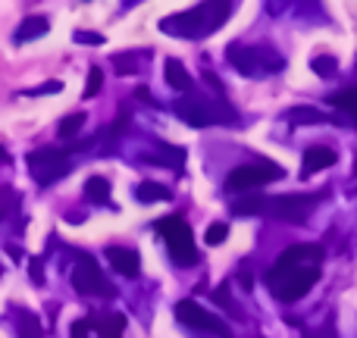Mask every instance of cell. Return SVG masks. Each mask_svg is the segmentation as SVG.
Returning a JSON list of instances; mask_svg holds the SVG:
<instances>
[{
	"instance_id": "1",
	"label": "cell",
	"mask_w": 357,
	"mask_h": 338,
	"mask_svg": "<svg viewBox=\"0 0 357 338\" xmlns=\"http://www.w3.org/2000/svg\"><path fill=\"white\" fill-rule=\"evenodd\" d=\"M320 260L323 251L317 245H291L266 272V285H270L273 298L282 304L304 298L320 279Z\"/></svg>"
},
{
	"instance_id": "2",
	"label": "cell",
	"mask_w": 357,
	"mask_h": 338,
	"mask_svg": "<svg viewBox=\"0 0 357 338\" xmlns=\"http://www.w3.org/2000/svg\"><path fill=\"white\" fill-rule=\"evenodd\" d=\"M229 13H232L229 3H204V6H195L191 13H182V16L163 19L160 29L169 31V35H182V38H204L220 29Z\"/></svg>"
},
{
	"instance_id": "3",
	"label": "cell",
	"mask_w": 357,
	"mask_h": 338,
	"mask_svg": "<svg viewBox=\"0 0 357 338\" xmlns=\"http://www.w3.org/2000/svg\"><path fill=\"white\" fill-rule=\"evenodd\" d=\"M157 232L163 235V241H167V247H169V257H173L178 266L197 263L195 235H191L188 222H185L182 216H163V220L157 222Z\"/></svg>"
},
{
	"instance_id": "4",
	"label": "cell",
	"mask_w": 357,
	"mask_h": 338,
	"mask_svg": "<svg viewBox=\"0 0 357 338\" xmlns=\"http://www.w3.org/2000/svg\"><path fill=\"white\" fill-rule=\"evenodd\" d=\"M226 56L241 75H270L282 72L285 66L282 56H276L270 47H241V44H235V47L226 50Z\"/></svg>"
},
{
	"instance_id": "5",
	"label": "cell",
	"mask_w": 357,
	"mask_h": 338,
	"mask_svg": "<svg viewBox=\"0 0 357 338\" xmlns=\"http://www.w3.org/2000/svg\"><path fill=\"white\" fill-rule=\"evenodd\" d=\"M176 113L195 129H207L213 123H235V110L226 104H210L204 98H182L176 104Z\"/></svg>"
},
{
	"instance_id": "6",
	"label": "cell",
	"mask_w": 357,
	"mask_h": 338,
	"mask_svg": "<svg viewBox=\"0 0 357 338\" xmlns=\"http://www.w3.org/2000/svg\"><path fill=\"white\" fill-rule=\"evenodd\" d=\"M69 148H41V151H31L25 157L29 163V172L38 185H50L56 178H63L69 172V160H66Z\"/></svg>"
},
{
	"instance_id": "7",
	"label": "cell",
	"mask_w": 357,
	"mask_h": 338,
	"mask_svg": "<svg viewBox=\"0 0 357 338\" xmlns=\"http://www.w3.org/2000/svg\"><path fill=\"white\" fill-rule=\"evenodd\" d=\"M282 176H285L282 167H276V163H270V160H257V163L235 167L232 172H229V178H226V188L254 191V188H260V185H270V182H276V178H282Z\"/></svg>"
},
{
	"instance_id": "8",
	"label": "cell",
	"mask_w": 357,
	"mask_h": 338,
	"mask_svg": "<svg viewBox=\"0 0 357 338\" xmlns=\"http://www.w3.org/2000/svg\"><path fill=\"white\" fill-rule=\"evenodd\" d=\"M73 289L88 298H110L113 295V285L107 282L104 272L98 270V260L88 257V254H82L73 270Z\"/></svg>"
},
{
	"instance_id": "9",
	"label": "cell",
	"mask_w": 357,
	"mask_h": 338,
	"mask_svg": "<svg viewBox=\"0 0 357 338\" xmlns=\"http://www.w3.org/2000/svg\"><path fill=\"white\" fill-rule=\"evenodd\" d=\"M323 194H326V191H317V194H289V197H276V201H264V213H273L285 222H304Z\"/></svg>"
},
{
	"instance_id": "10",
	"label": "cell",
	"mask_w": 357,
	"mask_h": 338,
	"mask_svg": "<svg viewBox=\"0 0 357 338\" xmlns=\"http://www.w3.org/2000/svg\"><path fill=\"white\" fill-rule=\"evenodd\" d=\"M176 320L185 323L188 329H197V332L226 335V326H222V320H216L213 314H207V310H204L201 304H195V301H178L176 304Z\"/></svg>"
},
{
	"instance_id": "11",
	"label": "cell",
	"mask_w": 357,
	"mask_h": 338,
	"mask_svg": "<svg viewBox=\"0 0 357 338\" xmlns=\"http://www.w3.org/2000/svg\"><path fill=\"white\" fill-rule=\"evenodd\" d=\"M107 260H110L113 270L129 276V279H138V272H142V260H138V254L129 251V247H110V251H107Z\"/></svg>"
},
{
	"instance_id": "12",
	"label": "cell",
	"mask_w": 357,
	"mask_h": 338,
	"mask_svg": "<svg viewBox=\"0 0 357 338\" xmlns=\"http://www.w3.org/2000/svg\"><path fill=\"white\" fill-rule=\"evenodd\" d=\"M335 163V151L333 148H323V144H314V148L304 151V160H301V176H314L320 169H329Z\"/></svg>"
},
{
	"instance_id": "13",
	"label": "cell",
	"mask_w": 357,
	"mask_h": 338,
	"mask_svg": "<svg viewBox=\"0 0 357 338\" xmlns=\"http://www.w3.org/2000/svg\"><path fill=\"white\" fill-rule=\"evenodd\" d=\"M47 29H50V22H47V16H29L22 25L16 29V44H25V41H31V38H41V35H47Z\"/></svg>"
},
{
	"instance_id": "14",
	"label": "cell",
	"mask_w": 357,
	"mask_h": 338,
	"mask_svg": "<svg viewBox=\"0 0 357 338\" xmlns=\"http://www.w3.org/2000/svg\"><path fill=\"white\" fill-rule=\"evenodd\" d=\"M167 82H169V88H176V91H191V88H195L191 75L185 72V66L178 60H167Z\"/></svg>"
},
{
	"instance_id": "15",
	"label": "cell",
	"mask_w": 357,
	"mask_h": 338,
	"mask_svg": "<svg viewBox=\"0 0 357 338\" xmlns=\"http://www.w3.org/2000/svg\"><path fill=\"white\" fill-rule=\"evenodd\" d=\"M91 326L98 329V332L104 335V338H123L126 316H123V314H113V316H104V320H98V323L91 320Z\"/></svg>"
},
{
	"instance_id": "16",
	"label": "cell",
	"mask_w": 357,
	"mask_h": 338,
	"mask_svg": "<svg viewBox=\"0 0 357 338\" xmlns=\"http://www.w3.org/2000/svg\"><path fill=\"white\" fill-rule=\"evenodd\" d=\"M85 197L91 203H107V197H110V182H107L104 176H91L85 182Z\"/></svg>"
},
{
	"instance_id": "17",
	"label": "cell",
	"mask_w": 357,
	"mask_h": 338,
	"mask_svg": "<svg viewBox=\"0 0 357 338\" xmlns=\"http://www.w3.org/2000/svg\"><path fill=\"white\" fill-rule=\"evenodd\" d=\"M326 113L314 110V107H298V110H289V123L295 125H317V123H326Z\"/></svg>"
},
{
	"instance_id": "18",
	"label": "cell",
	"mask_w": 357,
	"mask_h": 338,
	"mask_svg": "<svg viewBox=\"0 0 357 338\" xmlns=\"http://www.w3.org/2000/svg\"><path fill=\"white\" fill-rule=\"evenodd\" d=\"M329 104L339 107V110L351 113V116L357 119V85L354 88H342V91H335L333 98H329Z\"/></svg>"
},
{
	"instance_id": "19",
	"label": "cell",
	"mask_w": 357,
	"mask_h": 338,
	"mask_svg": "<svg viewBox=\"0 0 357 338\" xmlns=\"http://www.w3.org/2000/svg\"><path fill=\"white\" fill-rule=\"evenodd\" d=\"M169 188H163V185L157 182H142L138 185V201L142 203H154V201H169Z\"/></svg>"
},
{
	"instance_id": "20",
	"label": "cell",
	"mask_w": 357,
	"mask_h": 338,
	"mask_svg": "<svg viewBox=\"0 0 357 338\" xmlns=\"http://www.w3.org/2000/svg\"><path fill=\"white\" fill-rule=\"evenodd\" d=\"M232 213H238V216H248V213H264V197H257V194L238 197V201L232 203Z\"/></svg>"
},
{
	"instance_id": "21",
	"label": "cell",
	"mask_w": 357,
	"mask_h": 338,
	"mask_svg": "<svg viewBox=\"0 0 357 338\" xmlns=\"http://www.w3.org/2000/svg\"><path fill=\"white\" fill-rule=\"evenodd\" d=\"M82 125H85V113H69V116L60 123V129H56V132H60V138H73Z\"/></svg>"
},
{
	"instance_id": "22",
	"label": "cell",
	"mask_w": 357,
	"mask_h": 338,
	"mask_svg": "<svg viewBox=\"0 0 357 338\" xmlns=\"http://www.w3.org/2000/svg\"><path fill=\"white\" fill-rule=\"evenodd\" d=\"M310 66H314V72L320 75V79H329V75H335V69H339V60H335V56H317Z\"/></svg>"
},
{
	"instance_id": "23",
	"label": "cell",
	"mask_w": 357,
	"mask_h": 338,
	"mask_svg": "<svg viewBox=\"0 0 357 338\" xmlns=\"http://www.w3.org/2000/svg\"><path fill=\"white\" fill-rule=\"evenodd\" d=\"M100 88H104V69L91 66V72H88V82H85V98H98Z\"/></svg>"
},
{
	"instance_id": "24",
	"label": "cell",
	"mask_w": 357,
	"mask_h": 338,
	"mask_svg": "<svg viewBox=\"0 0 357 338\" xmlns=\"http://www.w3.org/2000/svg\"><path fill=\"white\" fill-rule=\"evenodd\" d=\"M229 238V226L226 222H213V226L207 229V245H220V241Z\"/></svg>"
},
{
	"instance_id": "25",
	"label": "cell",
	"mask_w": 357,
	"mask_h": 338,
	"mask_svg": "<svg viewBox=\"0 0 357 338\" xmlns=\"http://www.w3.org/2000/svg\"><path fill=\"white\" fill-rule=\"evenodd\" d=\"M88 329H91V320H79L73 326V338H88Z\"/></svg>"
},
{
	"instance_id": "26",
	"label": "cell",
	"mask_w": 357,
	"mask_h": 338,
	"mask_svg": "<svg viewBox=\"0 0 357 338\" xmlns=\"http://www.w3.org/2000/svg\"><path fill=\"white\" fill-rule=\"evenodd\" d=\"M75 41H91V44H104L100 35H88V31H75Z\"/></svg>"
},
{
	"instance_id": "27",
	"label": "cell",
	"mask_w": 357,
	"mask_h": 338,
	"mask_svg": "<svg viewBox=\"0 0 357 338\" xmlns=\"http://www.w3.org/2000/svg\"><path fill=\"white\" fill-rule=\"evenodd\" d=\"M0 163H10V154H6L3 148H0Z\"/></svg>"
},
{
	"instance_id": "28",
	"label": "cell",
	"mask_w": 357,
	"mask_h": 338,
	"mask_svg": "<svg viewBox=\"0 0 357 338\" xmlns=\"http://www.w3.org/2000/svg\"><path fill=\"white\" fill-rule=\"evenodd\" d=\"M354 123H357V119H354Z\"/></svg>"
}]
</instances>
